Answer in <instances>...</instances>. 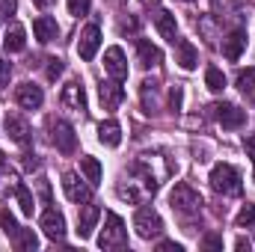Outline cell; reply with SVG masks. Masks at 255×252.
<instances>
[{"label":"cell","mask_w":255,"mask_h":252,"mask_svg":"<svg viewBox=\"0 0 255 252\" xmlns=\"http://www.w3.org/2000/svg\"><path fill=\"white\" fill-rule=\"evenodd\" d=\"M98 247L101 250H125L128 247V229L119 214H107L104 217V229L98 235Z\"/></svg>","instance_id":"cell-1"},{"label":"cell","mask_w":255,"mask_h":252,"mask_svg":"<svg viewBox=\"0 0 255 252\" xmlns=\"http://www.w3.org/2000/svg\"><path fill=\"white\" fill-rule=\"evenodd\" d=\"M208 181H211V187L217 190V193H223V196H238L241 193V172L232 166V163H217L214 169H211V175H208Z\"/></svg>","instance_id":"cell-2"},{"label":"cell","mask_w":255,"mask_h":252,"mask_svg":"<svg viewBox=\"0 0 255 252\" xmlns=\"http://www.w3.org/2000/svg\"><path fill=\"white\" fill-rule=\"evenodd\" d=\"M169 205H172V211L175 214H181V217H193V214H199V208H202V196L190 187V184H175V190L169 193Z\"/></svg>","instance_id":"cell-3"},{"label":"cell","mask_w":255,"mask_h":252,"mask_svg":"<svg viewBox=\"0 0 255 252\" xmlns=\"http://www.w3.org/2000/svg\"><path fill=\"white\" fill-rule=\"evenodd\" d=\"M133 229H136L139 238L151 241V238H157V235L163 232V220H160V214H157L154 208H139V211L133 214Z\"/></svg>","instance_id":"cell-4"},{"label":"cell","mask_w":255,"mask_h":252,"mask_svg":"<svg viewBox=\"0 0 255 252\" xmlns=\"http://www.w3.org/2000/svg\"><path fill=\"white\" fill-rule=\"evenodd\" d=\"M51 142L57 145V151L63 154H74L77 148V136H74V127L63 122V119H51Z\"/></svg>","instance_id":"cell-5"},{"label":"cell","mask_w":255,"mask_h":252,"mask_svg":"<svg viewBox=\"0 0 255 252\" xmlns=\"http://www.w3.org/2000/svg\"><path fill=\"white\" fill-rule=\"evenodd\" d=\"M98 45H101V30H98V24H86L83 30H80V39H77V54H80V60H92L95 54H98Z\"/></svg>","instance_id":"cell-6"},{"label":"cell","mask_w":255,"mask_h":252,"mask_svg":"<svg viewBox=\"0 0 255 252\" xmlns=\"http://www.w3.org/2000/svg\"><path fill=\"white\" fill-rule=\"evenodd\" d=\"M39 229L57 244V241H63L65 238V217L57 211V208H48V211L42 214V220H39Z\"/></svg>","instance_id":"cell-7"},{"label":"cell","mask_w":255,"mask_h":252,"mask_svg":"<svg viewBox=\"0 0 255 252\" xmlns=\"http://www.w3.org/2000/svg\"><path fill=\"white\" fill-rule=\"evenodd\" d=\"M104 68H107V74H110L113 80H119V83L128 77V60H125V51H122L119 45H113V48L104 51Z\"/></svg>","instance_id":"cell-8"},{"label":"cell","mask_w":255,"mask_h":252,"mask_svg":"<svg viewBox=\"0 0 255 252\" xmlns=\"http://www.w3.org/2000/svg\"><path fill=\"white\" fill-rule=\"evenodd\" d=\"M98 217H101V208L92 205V202H83V208H80V214H77V235H80V241L92 238V232H95V226H98Z\"/></svg>","instance_id":"cell-9"},{"label":"cell","mask_w":255,"mask_h":252,"mask_svg":"<svg viewBox=\"0 0 255 252\" xmlns=\"http://www.w3.org/2000/svg\"><path fill=\"white\" fill-rule=\"evenodd\" d=\"M15 101H18V107H24V110H39L42 101H45V92H42V86H36V83H21V86L15 89Z\"/></svg>","instance_id":"cell-10"},{"label":"cell","mask_w":255,"mask_h":252,"mask_svg":"<svg viewBox=\"0 0 255 252\" xmlns=\"http://www.w3.org/2000/svg\"><path fill=\"white\" fill-rule=\"evenodd\" d=\"M211 110L217 113V122L223 127H229V130H238V127H244V122H247V113L241 107H235V104H217Z\"/></svg>","instance_id":"cell-11"},{"label":"cell","mask_w":255,"mask_h":252,"mask_svg":"<svg viewBox=\"0 0 255 252\" xmlns=\"http://www.w3.org/2000/svg\"><path fill=\"white\" fill-rule=\"evenodd\" d=\"M63 190H65V196L71 199V202H89L92 199V184H83L74 172H65L63 175Z\"/></svg>","instance_id":"cell-12"},{"label":"cell","mask_w":255,"mask_h":252,"mask_svg":"<svg viewBox=\"0 0 255 252\" xmlns=\"http://www.w3.org/2000/svg\"><path fill=\"white\" fill-rule=\"evenodd\" d=\"M244 48H247V30H244V27H235V30L223 39V57L235 63V60H241Z\"/></svg>","instance_id":"cell-13"},{"label":"cell","mask_w":255,"mask_h":252,"mask_svg":"<svg viewBox=\"0 0 255 252\" xmlns=\"http://www.w3.org/2000/svg\"><path fill=\"white\" fill-rule=\"evenodd\" d=\"M98 98H101V107L104 110H116L125 101V89L119 86V80H104L98 86Z\"/></svg>","instance_id":"cell-14"},{"label":"cell","mask_w":255,"mask_h":252,"mask_svg":"<svg viewBox=\"0 0 255 252\" xmlns=\"http://www.w3.org/2000/svg\"><path fill=\"white\" fill-rule=\"evenodd\" d=\"M172 45H175V63L181 65L184 71H193L199 65V51L193 48V42L190 39H175Z\"/></svg>","instance_id":"cell-15"},{"label":"cell","mask_w":255,"mask_h":252,"mask_svg":"<svg viewBox=\"0 0 255 252\" xmlns=\"http://www.w3.org/2000/svg\"><path fill=\"white\" fill-rule=\"evenodd\" d=\"M63 104L68 110H74V113H86V92H83V86L77 80L63 86Z\"/></svg>","instance_id":"cell-16"},{"label":"cell","mask_w":255,"mask_h":252,"mask_svg":"<svg viewBox=\"0 0 255 252\" xmlns=\"http://www.w3.org/2000/svg\"><path fill=\"white\" fill-rule=\"evenodd\" d=\"M3 48H6L9 54H21V51L27 48V30H24L18 21H12V24L6 27V36H3Z\"/></svg>","instance_id":"cell-17"},{"label":"cell","mask_w":255,"mask_h":252,"mask_svg":"<svg viewBox=\"0 0 255 252\" xmlns=\"http://www.w3.org/2000/svg\"><path fill=\"white\" fill-rule=\"evenodd\" d=\"M33 33H36V39H39L42 45H48V42H54V39L60 36V27H57V18H51V15H39V18L33 21Z\"/></svg>","instance_id":"cell-18"},{"label":"cell","mask_w":255,"mask_h":252,"mask_svg":"<svg viewBox=\"0 0 255 252\" xmlns=\"http://www.w3.org/2000/svg\"><path fill=\"white\" fill-rule=\"evenodd\" d=\"M6 130H9L12 142H18V145H27L30 142V125H27L24 116H18V113L6 116Z\"/></svg>","instance_id":"cell-19"},{"label":"cell","mask_w":255,"mask_h":252,"mask_svg":"<svg viewBox=\"0 0 255 252\" xmlns=\"http://www.w3.org/2000/svg\"><path fill=\"white\" fill-rule=\"evenodd\" d=\"M154 27H157V33H160L166 42H175V39H178V21H175L172 12L160 9V12L154 15Z\"/></svg>","instance_id":"cell-20"},{"label":"cell","mask_w":255,"mask_h":252,"mask_svg":"<svg viewBox=\"0 0 255 252\" xmlns=\"http://www.w3.org/2000/svg\"><path fill=\"white\" fill-rule=\"evenodd\" d=\"M136 54H139V65H142V68H154V65L163 63L160 48H157V45H151L148 39H139V42H136Z\"/></svg>","instance_id":"cell-21"},{"label":"cell","mask_w":255,"mask_h":252,"mask_svg":"<svg viewBox=\"0 0 255 252\" xmlns=\"http://www.w3.org/2000/svg\"><path fill=\"white\" fill-rule=\"evenodd\" d=\"M98 139L107 145V148H116L119 142H122V127L116 119H104L101 125H98Z\"/></svg>","instance_id":"cell-22"},{"label":"cell","mask_w":255,"mask_h":252,"mask_svg":"<svg viewBox=\"0 0 255 252\" xmlns=\"http://www.w3.org/2000/svg\"><path fill=\"white\" fill-rule=\"evenodd\" d=\"M238 89H241V95L255 107V68L238 71Z\"/></svg>","instance_id":"cell-23"},{"label":"cell","mask_w":255,"mask_h":252,"mask_svg":"<svg viewBox=\"0 0 255 252\" xmlns=\"http://www.w3.org/2000/svg\"><path fill=\"white\" fill-rule=\"evenodd\" d=\"M80 169H83V175H86V181L95 187V184H101V163L95 160V157H80Z\"/></svg>","instance_id":"cell-24"},{"label":"cell","mask_w":255,"mask_h":252,"mask_svg":"<svg viewBox=\"0 0 255 252\" xmlns=\"http://www.w3.org/2000/svg\"><path fill=\"white\" fill-rule=\"evenodd\" d=\"M205 83H208L211 92H223V89H226V74H223L217 65H208V68H205Z\"/></svg>","instance_id":"cell-25"},{"label":"cell","mask_w":255,"mask_h":252,"mask_svg":"<svg viewBox=\"0 0 255 252\" xmlns=\"http://www.w3.org/2000/svg\"><path fill=\"white\" fill-rule=\"evenodd\" d=\"M15 247L24 250V252H36L39 250V238H36V232H33V229H21L18 238H15Z\"/></svg>","instance_id":"cell-26"},{"label":"cell","mask_w":255,"mask_h":252,"mask_svg":"<svg viewBox=\"0 0 255 252\" xmlns=\"http://www.w3.org/2000/svg\"><path fill=\"white\" fill-rule=\"evenodd\" d=\"M15 199H18V205H21V214H24V217H33L36 202H33V193L24 187V184H18V187H15Z\"/></svg>","instance_id":"cell-27"},{"label":"cell","mask_w":255,"mask_h":252,"mask_svg":"<svg viewBox=\"0 0 255 252\" xmlns=\"http://www.w3.org/2000/svg\"><path fill=\"white\" fill-rule=\"evenodd\" d=\"M157 101V80H142V107L151 113Z\"/></svg>","instance_id":"cell-28"},{"label":"cell","mask_w":255,"mask_h":252,"mask_svg":"<svg viewBox=\"0 0 255 252\" xmlns=\"http://www.w3.org/2000/svg\"><path fill=\"white\" fill-rule=\"evenodd\" d=\"M235 223H238V229H255V205H244L241 214L235 217Z\"/></svg>","instance_id":"cell-29"},{"label":"cell","mask_w":255,"mask_h":252,"mask_svg":"<svg viewBox=\"0 0 255 252\" xmlns=\"http://www.w3.org/2000/svg\"><path fill=\"white\" fill-rule=\"evenodd\" d=\"M0 229L9 235V238H18V223H15V217H12V211H0Z\"/></svg>","instance_id":"cell-30"},{"label":"cell","mask_w":255,"mask_h":252,"mask_svg":"<svg viewBox=\"0 0 255 252\" xmlns=\"http://www.w3.org/2000/svg\"><path fill=\"white\" fill-rule=\"evenodd\" d=\"M89 6H92V0H68V12H71V15H77V18H80V15H86V12H89Z\"/></svg>","instance_id":"cell-31"},{"label":"cell","mask_w":255,"mask_h":252,"mask_svg":"<svg viewBox=\"0 0 255 252\" xmlns=\"http://www.w3.org/2000/svg\"><path fill=\"white\" fill-rule=\"evenodd\" d=\"M15 9H18V0H0V18L3 21H9L15 15Z\"/></svg>","instance_id":"cell-32"},{"label":"cell","mask_w":255,"mask_h":252,"mask_svg":"<svg viewBox=\"0 0 255 252\" xmlns=\"http://www.w3.org/2000/svg\"><path fill=\"white\" fill-rule=\"evenodd\" d=\"M181 101H184L181 86H172V89H169V107H172V110H181Z\"/></svg>","instance_id":"cell-33"},{"label":"cell","mask_w":255,"mask_h":252,"mask_svg":"<svg viewBox=\"0 0 255 252\" xmlns=\"http://www.w3.org/2000/svg\"><path fill=\"white\" fill-rule=\"evenodd\" d=\"M9 80H12V63L0 60V86H9Z\"/></svg>","instance_id":"cell-34"},{"label":"cell","mask_w":255,"mask_h":252,"mask_svg":"<svg viewBox=\"0 0 255 252\" xmlns=\"http://www.w3.org/2000/svg\"><path fill=\"white\" fill-rule=\"evenodd\" d=\"M202 247L205 250H223V238L220 235H205L202 238Z\"/></svg>","instance_id":"cell-35"},{"label":"cell","mask_w":255,"mask_h":252,"mask_svg":"<svg viewBox=\"0 0 255 252\" xmlns=\"http://www.w3.org/2000/svg\"><path fill=\"white\" fill-rule=\"evenodd\" d=\"M63 60H48V77H51V80H57V77H60V74H63Z\"/></svg>","instance_id":"cell-36"},{"label":"cell","mask_w":255,"mask_h":252,"mask_svg":"<svg viewBox=\"0 0 255 252\" xmlns=\"http://www.w3.org/2000/svg\"><path fill=\"white\" fill-rule=\"evenodd\" d=\"M157 250H160V252H184V247H181V244H175V241H160V244H157Z\"/></svg>","instance_id":"cell-37"},{"label":"cell","mask_w":255,"mask_h":252,"mask_svg":"<svg viewBox=\"0 0 255 252\" xmlns=\"http://www.w3.org/2000/svg\"><path fill=\"white\" fill-rule=\"evenodd\" d=\"M119 196L128 199V202H139V193H136L133 187H119Z\"/></svg>","instance_id":"cell-38"},{"label":"cell","mask_w":255,"mask_h":252,"mask_svg":"<svg viewBox=\"0 0 255 252\" xmlns=\"http://www.w3.org/2000/svg\"><path fill=\"white\" fill-rule=\"evenodd\" d=\"M39 193H42L45 205H51V187H48V181H45V178H39Z\"/></svg>","instance_id":"cell-39"},{"label":"cell","mask_w":255,"mask_h":252,"mask_svg":"<svg viewBox=\"0 0 255 252\" xmlns=\"http://www.w3.org/2000/svg\"><path fill=\"white\" fill-rule=\"evenodd\" d=\"M24 166H27V169L33 172V169L39 166V157H36V154H27V157H24Z\"/></svg>","instance_id":"cell-40"},{"label":"cell","mask_w":255,"mask_h":252,"mask_svg":"<svg viewBox=\"0 0 255 252\" xmlns=\"http://www.w3.org/2000/svg\"><path fill=\"white\" fill-rule=\"evenodd\" d=\"M235 250H241V252L247 250V252H250V250H253V244H250L247 238H238V241H235Z\"/></svg>","instance_id":"cell-41"},{"label":"cell","mask_w":255,"mask_h":252,"mask_svg":"<svg viewBox=\"0 0 255 252\" xmlns=\"http://www.w3.org/2000/svg\"><path fill=\"white\" fill-rule=\"evenodd\" d=\"M139 3H142V6H157L160 0H139Z\"/></svg>","instance_id":"cell-42"},{"label":"cell","mask_w":255,"mask_h":252,"mask_svg":"<svg viewBox=\"0 0 255 252\" xmlns=\"http://www.w3.org/2000/svg\"><path fill=\"white\" fill-rule=\"evenodd\" d=\"M36 3H39V6H42V9H45V6H48V3H51V0H36Z\"/></svg>","instance_id":"cell-43"},{"label":"cell","mask_w":255,"mask_h":252,"mask_svg":"<svg viewBox=\"0 0 255 252\" xmlns=\"http://www.w3.org/2000/svg\"><path fill=\"white\" fill-rule=\"evenodd\" d=\"M3 163H6V154H3V151H0V169H3Z\"/></svg>","instance_id":"cell-44"},{"label":"cell","mask_w":255,"mask_h":252,"mask_svg":"<svg viewBox=\"0 0 255 252\" xmlns=\"http://www.w3.org/2000/svg\"><path fill=\"white\" fill-rule=\"evenodd\" d=\"M181 3H190V0H181Z\"/></svg>","instance_id":"cell-45"},{"label":"cell","mask_w":255,"mask_h":252,"mask_svg":"<svg viewBox=\"0 0 255 252\" xmlns=\"http://www.w3.org/2000/svg\"><path fill=\"white\" fill-rule=\"evenodd\" d=\"M253 232H255V229H253Z\"/></svg>","instance_id":"cell-46"}]
</instances>
